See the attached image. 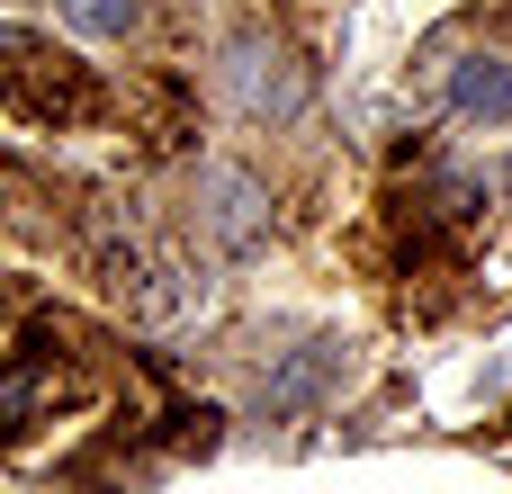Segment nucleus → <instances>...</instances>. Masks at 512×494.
Wrapping results in <instances>:
<instances>
[{"instance_id":"obj_5","label":"nucleus","mask_w":512,"mask_h":494,"mask_svg":"<svg viewBox=\"0 0 512 494\" xmlns=\"http://www.w3.org/2000/svg\"><path fill=\"white\" fill-rule=\"evenodd\" d=\"M63 18L81 36H135L144 27V0H63Z\"/></svg>"},{"instance_id":"obj_2","label":"nucleus","mask_w":512,"mask_h":494,"mask_svg":"<svg viewBox=\"0 0 512 494\" xmlns=\"http://www.w3.org/2000/svg\"><path fill=\"white\" fill-rule=\"evenodd\" d=\"M342 378H351V342H333V333H315V342L279 351V369L261 378V423H297V414L333 405V396H342Z\"/></svg>"},{"instance_id":"obj_4","label":"nucleus","mask_w":512,"mask_h":494,"mask_svg":"<svg viewBox=\"0 0 512 494\" xmlns=\"http://www.w3.org/2000/svg\"><path fill=\"white\" fill-rule=\"evenodd\" d=\"M441 81H450V108L459 117H477V126H504L512 117V45H468Z\"/></svg>"},{"instance_id":"obj_1","label":"nucleus","mask_w":512,"mask_h":494,"mask_svg":"<svg viewBox=\"0 0 512 494\" xmlns=\"http://www.w3.org/2000/svg\"><path fill=\"white\" fill-rule=\"evenodd\" d=\"M225 99H234L252 126H288V117H306V63H297V45L243 27V36L225 45Z\"/></svg>"},{"instance_id":"obj_3","label":"nucleus","mask_w":512,"mask_h":494,"mask_svg":"<svg viewBox=\"0 0 512 494\" xmlns=\"http://www.w3.org/2000/svg\"><path fill=\"white\" fill-rule=\"evenodd\" d=\"M198 225L216 252H261L270 243V189L243 162H207L198 171Z\"/></svg>"}]
</instances>
